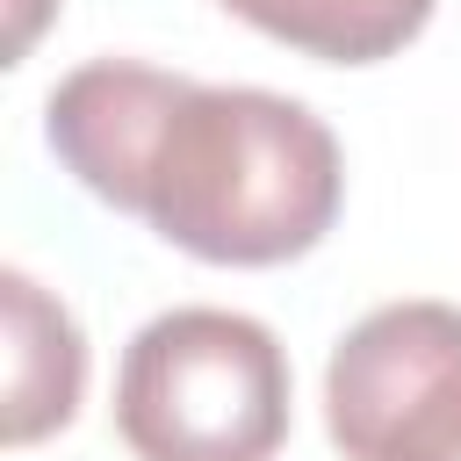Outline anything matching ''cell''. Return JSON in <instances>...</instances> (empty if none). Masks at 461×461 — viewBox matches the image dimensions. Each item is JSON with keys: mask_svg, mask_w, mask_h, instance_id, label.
I'll use <instances>...</instances> for the list:
<instances>
[{"mask_svg": "<svg viewBox=\"0 0 461 461\" xmlns=\"http://www.w3.org/2000/svg\"><path fill=\"white\" fill-rule=\"evenodd\" d=\"M58 158L194 259L281 267L339 216V137L288 94L151 65H79L50 94Z\"/></svg>", "mask_w": 461, "mask_h": 461, "instance_id": "6da1fadb", "label": "cell"}, {"mask_svg": "<svg viewBox=\"0 0 461 461\" xmlns=\"http://www.w3.org/2000/svg\"><path fill=\"white\" fill-rule=\"evenodd\" d=\"M115 432L137 461H274L288 439V353L245 310H166L115 367Z\"/></svg>", "mask_w": 461, "mask_h": 461, "instance_id": "7a4b0ae2", "label": "cell"}, {"mask_svg": "<svg viewBox=\"0 0 461 461\" xmlns=\"http://www.w3.org/2000/svg\"><path fill=\"white\" fill-rule=\"evenodd\" d=\"M324 425L346 461H461V310L389 303L360 317L331 353Z\"/></svg>", "mask_w": 461, "mask_h": 461, "instance_id": "3957f363", "label": "cell"}, {"mask_svg": "<svg viewBox=\"0 0 461 461\" xmlns=\"http://www.w3.org/2000/svg\"><path fill=\"white\" fill-rule=\"evenodd\" d=\"M0 303H7V418H0V432H7V447H29L79 411L86 346H79V324L65 317V303L43 295L22 267L0 274Z\"/></svg>", "mask_w": 461, "mask_h": 461, "instance_id": "277c9868", "label": "cell"}, {"mask_svg": "<svg viewBox=\"0 0 461 461\" xmlns=\"http://www.w3.org/2000/svg\"><path fill=\"white\" fill-rule=\"evenodd\" d=\"M223 7L259 36L324 65H375L432 22V0H223Z\"/></svg>", "mask_w": 461, "mask_h": 461, "instance_id": "5b68a950", "label": "cell"}, {"mask_svg": "<svg viewBox=\"0 0 461 461\" xmlns=\"http://www.w3.org/2000/svg\"><path fill=\"white\" fill-rule=\"evenodd\" d=\"M43 7H50V0H14V29H7V58H22V50H29V36H36V22H43Z\"/></svg>", "mask_w": 461, "mask_h": 461, "instance_id": "8992f818", "label": "cell"}]
</instances>
